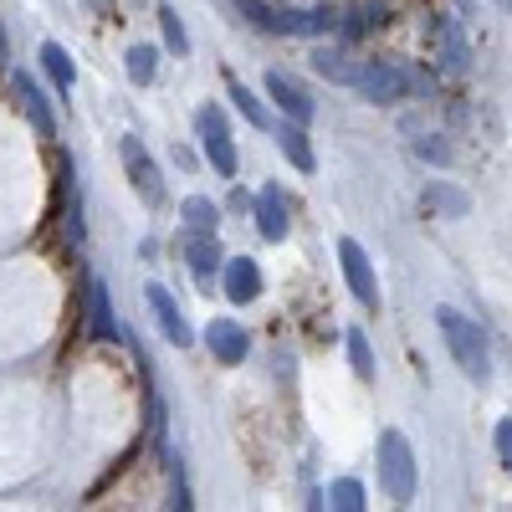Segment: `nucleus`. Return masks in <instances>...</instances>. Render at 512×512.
<instances>
[{
	"label": "nucleus",
	"instance_id": "f257e3e1",
	"mask_svg": "<svg viewBox=\"0 0 512 512\" xmlns=\"http://www.w3.org/2000/svg\"><path fill=\"white\" fill-rule=\"evenodd\" d=\"M313 72L323 82H338L369 103H400V98H436V77L420 67H400V62H369L359 52L344 47H323L313 52Z\"/></svg>",
	"mask_w": 512,
	"mask_h": 512
},
{
	"label": "nucleus",
	"instance_id": "f03ea898",
	"mask_svg": "<svg viewBox=\"0 0 512 512\" xmlns=\"http://www.w3.org/2000/svg\"><path fill=\"white\" fill-rule=\"evenodd\" d=\"M436 328H441V338H446V349H451V359H456V369L472 379V384H487L492 379V359H487V333H482V323H472L461 308H436Z\"/></svg>",
	"mask_w": 512,
	"mask_h": 512
},
{
	"label": "nucleus",
	"instance_id": "7ed1b4c3",
	"mask_svg": "<svg viewBox=\"0 0 512 512\" xmlns=\"http://www.w3.org/2000/svg\"><path fill=\"white\" fill-rule=\"evenodd\" d=\"M379 482L390 492V502H410L415 497V451L400 431L379 436Z\"/></svg>",
	"mask_w": 512,
	"mask_h": 512
},
{
	"label": "nucleus",
	"instance_id": "20e7f679",
	"mask_svg": "<svg viewBox=\"0 0 512 512\" xmlns=\"http://www.w3.org/2000/svg\"><path fill=\"white\" fill-rule=\"evenodd\" d=\"M195 123H200V139H205V154H210V164H216V175L236 180V144H231L226 113H221L216 103H205V108L195 113Z\"/></svg>",
	"mask_w": 512,
	"mask_h": 512
},
{
	"label": "nucleus",
	"instance_id": "39448f33",
	"mask_svg": "<svg viewBox=\"0 0 512 512\" xmlns=\"http://www.w3.org/2000/svg\"><path fill=\"white\" fill-rule=\"evenodd\" d=\"M338 267H344V282H349V292L359 297V303H364V308H379V277H374V267H369V251H364L354 236L338 241Z\"/></svg>",
	"mask_w": 512,
	"mask_h": 512
},
{
	"label": "nucleus",
	"instance_id": "423d86ee",
	"mask_svg": "<svg viewBox=\"0 0 512 512\" xmlns=\"http://www.w3.org/2000/svg\"><path fill=\"white\" fill-rule=\"evenodd\" d=\"M144 303H149V313H154V328H159L175 349H190V344H195V333H190V323H185V313H180V303H175V292H169V287L149 282V287H144Z\"/></svg>",
	"mask_w": 512,
	"mask_h": 512
},
{
	"label": "nucleus",
	"instance_id": "0eeeda50",
	"mask_svg": "<svg viewBox=\"0 0 512 512\" xmlns=\"http://www.w3.org/2000/svg\"><path fill=\"white\" fill-rule=\"evenodd\" d=\"M123 164H128V180H134L139 200H144V205H164V180H159V169H154L149 149H144L134 134L123 139Z\"/></svg>",
	"mask_w": 512,
	"mask_h": 512
},
{
	"label": "nucleus",
	"instance_id": "6e6552de",
	"mask_svg": "<svg viewBox=\"0 0 512 512\" xmlns=\"http://www.w3.org/2000/svg\"><path fill=\"white\" fill-rule=\"evenodd\" d=\"M11 88H16V103H21V113L36 123V134H57V113H52V98H47V88L31 77V72H16L11 77Z\"/></svg>",
	"mask_w": 512,
	"mask_h": 512
},
{
	"label": "nucleus",
	"instance_id": "1a4fd4ad",
	"mask_svg": "<svg viewBox=\"0 0 512 512\" xmlns=\"http://www.w3.org/2000/svg\"><path fill=\"white\" fill-rule=\"evenodd\" d=\"M205 349H210V359H216V364H241L251 354V333L241 323H231V318H216V323L205 328Z\"/></svg>",
	"mask_w": 512,
	"mask_h": 512
},
{
	"label": "nucleus",
	"instance_id": "9d476101",
	"mask_svg": "<svg viewBox=\"0 0 512 512\" xmlns=\"http://www.w3.org/2000/svg\"><path fill=\"white\" fill-rule=\"evenodd\" d=\"M251 210H256V231H262L267 241H287L292 216H287V195H282L277 185H262V190H256Z\"/></svg>",
	"mask_w": 512,
	"mask_h": 512
},
{
	"label": "nucleus",
	"instance_id": "9b49d317",
	"mask_svg": "<svg viewBox=\"0 0 512 512\" xmlns=\"http://www.w3.org/2000/svg\"><path fill=\"white\" fill-rule=\"evenodd\" d=\"M267 93H272V103L282 108V118H297V123H308V118H313V98L297 88L287 72H277V67L267 72Z\"/></svg>",
	"mask_w": 512,
	"mask_h": 512
},
{
	"label": "nucleus",
	"instance_id": "f8f14e48",
	"mask_svg": "<svg viewBox=\"0 0 512 512\" xmlns=\"http://www.w3.org/2000/svg\"><path fill=\"white\" fill-rule=\"evenodd\" d=\"M272 139H277V149H282L297 169H313V164H318V159H313V144H308V123L277 118V123H272Z\"/></svg>",
	"mask_w": 512,
	"mask_h": 512
},
{
	"label": "nucleus",
	"instance_id": "ddd939ff",
	"mask_svg": "<svg viewBox=\"0 0 512 512\" xmlns=\"http://www.w3.org/2000/svg\"><path fill=\"white\" fill-rule=\"evenodd\" d=\"M226 297L231 303H256L262 297V267L251 256H231L226 262Z\"/></svg>",
	"mask_w": 512,
	"mask_h": 512
},
{
	"label": "nucleus",
	"instance_id": "4468645a",
	"mask_svg": "<svg viewBox=\"0 0 512 512\" xmlns=\"http://www.w3.org/2000/svg\"><path fill=\"white\" fill-rule=\"evenodd\" d=\"M436 41H441V72H466V67H472V52H466V36H461V26L451 21V16H436Z\"/></svg>",
	"mask_w": 512,
	"mask_h": 512
},
{
	"label": "nucleus",
	"instance_id": "2eb2a0df",
	"mask_svg": "<svg viewBox=\"0 0 512 512\" xmlns=\"http://www.w3.org/2000/svg\"><path fill=\"white\" fill-rule=\"evenodd\" d=\"M88 333L98 338V344H113V338H118L113 303H108V282H103V277L88 282Z\"/></svg>",
	"mask_w": 512,
	"mask_h": 512
},
{
	"label": "nucleus",
	"instance_id": "dca6fc26",
	"mask_svg": "<svg viewBox=\"0 0 512 512\" xmlns=\"http://www.w3.org/2000/svg\"><path fill=\"white\" fill-rule=\"evenodd\" d=\"M379 26H390V6H384V0H364V6H349V16L338 21V31H344L349 41H364V36L379 31Z\"/></svg>",
	"mask_w": 512,
	"mask_h": 512
},
{
	"label": "nucleus",
	"instance_id": "f3484780",
	"mask_svg": "<svg viewBox=\"0 0 512 512\" xmlns=\"http://www.w3.org/2000/svg\"><path fill=\"white\" fill-rule=\"evenodd\" d=\"M185 262H190L195 277H210V272H216V267H221V246H216V236H210V231L190 236V241H185Z\"/></svg>",
	"mask_w": 512,
	"mask_h": 512
},
{
	"label": "nucleus",
	"instance_id": "a211bd4d",
	"mask_svg": "<svg viewBox=\"0 0 512 512\" xmlns=\"http://www.w3.org/2000/svg\"><path fill=\"white\" fill-rule=\"evenodd\" d=\"M41 67H47L52 88L72 93V82H77V67H72V57H67L62 47H57V41H41Z\"/></svg>",
	"mask_w": 512,
	"mask_h": 512
},
{
	"label": "nucleus",
	"instance_id": "6ab92c4d",
	"mask_svg": "<svg viewBox=\"0 0 512 512\" xmlns=\"http://www.w3.org/2000/svg\"><path fill=\"white\" fill-rule=\"evenodd\" d=\"M323 507H338V512H364V482L359 477H338L328 487V502Z\"/></svg>",
	"mask_w": 512,
	"mask_h": 512
},
{
	"label": "nucleus",
	"instance_id": "aec40b11",
	"mask_svg": "<svg viewBox=\"0 0 512 512\" xmlns=\"http://www.w3.org/2000/svg\"><path fill=\"white\" fill-rule=\"evenodd\" d=\"M344 344H349V364L359 369V379H374L379 364H374V349H369V333H364V328H349Z\"/></svg>",
	"mask_w": 512,
	"mask_h": 512
},
{
	"label": "nucleus",
	"instance_id": "412c9836",
	"mask_svg": "<svg viewBox=\"0 0 512 512\" xmlns=\"http://www.w3.org/2000/svg\"><path fill=\"white\" fill-rule=\"evenodd\" d=\"M231 103H236V113H241L246 123H256V128H267V134H272V123H277V118H272V113H267L262 103H256V93H251V88H241V82H231Z\"/></svg>",
	"mask_w": 512,
	"mask_h": 512
},
{
	"label": "nucleus",
	"instance_id": "4be33fe9",
	"mask_svg": "<svg viewBox=\"0 0 512 512\" xmlns=\"http://www.w3.org/2000/svg\"><path fill=\"white\" fill-rule=\"evenodd\" d=\"M425 205H436V210H451V216H466V210H472V200H466V190H456V185H446V180H436L431 190H425Z\"/></svg>",
	"mask_w": 512,
	"mask_h": 512
},
{
	"label": "nucleus",
	"instance_id": "5701e85b",
	"mask_svg": "<svg viewBox=\"0 0 512 512\" xmlns=\"http://www.w3.org/2000/svg\"><path fill=\"white\" fill-rule=\"evenodd\" d=\"M180 216H185L190 231H216V221H221V216H216V205H210L205 195H190V200L180 205Z\"/></svg>",
	"mask_w": 512,
	"mask_h": 512
},
{
	"label": "nucleus",
	"instance_id": "b1692460",
	"mask_svg": "<svg viewBox=\"0 0 512 512\" xmlns=\"http://www.w3.org/2000/svg\"><path fill=\"white\" fill-rule=\"evenodd\" d=\"M154 72H159V52L154 47H128V77H134L139 88H149Z\"/></svg>",
	"mask_w": 512,
	"mask_h": 512
},
{
	"label": "nucleus",
	"instance_id": "393cba45",
	"mask_svg": "<svg viewBox=\"0 0 512 512\" xmlns=\"http://www.w3.org/2000/svg\"><path fill=\"white\" fill-rule=\"evenodd\" d=\"M159 26H164V47L185 57V52H190V41H185V26H180L175 6H159Z\"/></svg>",
	"mask_w": 512,
	"mask_h": 512
},
{
	"label": "nucleus",
	"instance_id": "a878e982",
	"mask_svg": "<svg viewBox=\"0 0 512 512\" xmlns=\"http://www.w3.org/2000/svg\"><path fill=\"white\" fill-rule=\"evenodd\" d=\"M492 446H497V461L512 472V420H497V431H492Z\"/></svg>",
	"mask_w": 512,
	"mask_h": 512
},
{
	"label": "nucleus",
	"instance_id": "bb28decb",
	"mask_svg": "<svg viewBox=\"0 0 512 512\" xmlns=\"http://www.w3.org/2000/svg\"><path fill=\"white\" fill-rule=\"evenodd\" d=\"M169 472H175V502H169V507H190V487H185V461L180 456H169Z\"/></svg>",
	"mask_w": 512,
	"mask_h": 512
}]
</instances>
